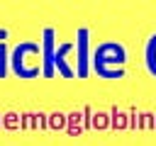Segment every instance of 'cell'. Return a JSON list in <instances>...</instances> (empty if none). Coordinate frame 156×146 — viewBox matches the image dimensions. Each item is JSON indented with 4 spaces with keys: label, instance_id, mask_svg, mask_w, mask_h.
<instances>
[{
    "label": "cell",
    "instance_id": "277c9868",
    "mask_svg": "<svg viewBox=\"0 0 156 146\" xmlns=\"http://www.w3.org/2000/svg\"><path fill=\"white\" fill-rule=\"evenodd\" d=\"M146 68H149L151 75H156V34L146 44Z\"/></svg>",
    "mask_w": 156,
    "mask_h": 146
},
{
    "label": "cell",
    "instance_id": "30bf717a",
    "mask_svg": "<svg viewBox=\"0 0 156 146\" xmlns=\"http://www.w3.org/2000/svg\"><path fill=\"white\" fill-rule=\"evenodd\" d=\"M105 114H95V127H105Z\"/></svg>",
    "mask_w": 156,
    "mask_h": 146
},
{
    "label": "cell",
    "instance_id": "ba28073f",
    "mask_svg": "<svg viewBox=\"0 0 156 146\" xmlns=\"http://www.w3.org/2000/svg\"><path fill=\"white\" fill-rule=\"evenodd\" d=\"M63 122H66L63 114H51V122H49V124H51L54 129H58V127H63Z\"/></svg>",
    "mask_w": 156,
    "mask_h": 146
},
{
    "label": "cell",
    "instance_id": "9c48e42d",
    "mask_svg": "<svg viewBox=\"0 0 156 146\" xmlns=\"http://www.w3.org/2000/svg\"><path fill=\"white\" fill-rule=\"evenodd\" d=\"M2 58H5V44H0V78H2V73H5V63H2Z\"/></svg>",
    "mask_w": 156,
    "mask_h": 146
},
{
    "label": "cell",
    "instance_id": "52a82bcc",
    "mask_svg": "<svg viewBox=\"0 0 156 146\" xmlns=\"http://www.w3.org/2000/svg\"><path fill=\"white\" fill-rule=\"evenodd\" d=\"M2 124H5V127H10V129H15V127L20 124V119H17V114H12V112H10V114H5Z\"/></svg>",
    "mask_w": 156,
    "mask_h": 146
},
{
    "label": "cell",
    "instance_id": "5b68a950",
    "mask_svg": "<svg viewBox=\"0 0 156 146\" xmlns=\"http://www.w3.org/2000/svg\"><path fill=\"white\" fill-rule=\"evenodd\" d=\"M44 34H46V39H44V54H46V75H49L51 73V66H49V61H51V29H46Z\"/></svg>",
    "mask_w": 156,
    "mask_h": 146
},
{
    "label": "cell",
    "instance_id": "3957f363",
    "mask_svg": "<svg viewBox=\"0 0 156 146\" xmlns=\"http://www.w3.org/2000/svg\"><path fill=\"white\" fill-rule=\"evenodd\" d=\"M71 51V44H61L58 46V51L54 54V61H56V66H58V71L66 75V78H71V68L66 66V54Z\"/></svg>",
    "mask_w": 156,
    "mask_h": 146
},
{
    "label": "cell",
    "instance_id": "8992f818",
    "mask_svg": "<svg viewBox=\"0 0 156 146\" xmlns=\"http://www.w3.org/2000/svg\"><path fill=\"white\" fill-rule=\"evenodd\" d=\"M68 119H71V129H68V131L76 136V134L80 131V114H78V112H73V114H68Z\"/></svg>",
    "mask_w": 156,
    "mask_h": 146
},
{
    "label": "cell",
    "instance_id": "6da1fadb",
    "mask_svg": "<svg viewBox=\"0 0 156 146\" xmlns=\"http://www.w3.org/2000/svg\"><path fill=\"white\" fill-rule=\"evenodd\" d=\"M124 63H127V51L117 41H102L95 49V54H93V68H95V73L100 78H107V80L122 78Z\"/></svg>",
    "mask_w": 156,
    "mask_h": 146
},
{
    "label": "cell",
    "instance_id": "7a4b0ae2",
    "mask_svg": "<svg viewBox=\"0 0 156 146\" xmlns=\"http://www.w3.org/2000/svg\"><path fill=\"white\" fill-rule=\"evenodd\" d=\"M85 54H88V32L80 29L78 32V75L83 78L85 75Z\"/></svg>",
    "mask_w": 156,
    "mask_h": 146
}]
</instances>
